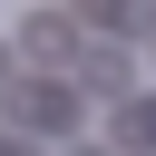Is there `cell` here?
Wrapping results in <instances>:
<instances>
[{"mask_svg": "<svg viewBox=\"0 0 156 156\" xmlns=\"http://www.w3.org/2000/svg\"><path fill=\"white\" fill-rule=\"evenodd\" d=\"M0 107H10L20 127H68V88H58V78H10Z\"/></svg>", "mask_w": 156, "mask_h": 156, "instance_id": "obj_1", "label": "cell"}, {"mask_svg": "<svg viewBox=\"0 0 156 156\" xmlns=\"http://www.w3.org/2000/svg\"><path fill=\"white\" fill-rule=\"evenodd\" d=\"M78 68H88V78H78V88H88V98H127V68H136V58H127V49H107V39H98V49H78Z\"/></svg>", "mask_w": 156, "mask_h": 156, "instance_id": "obj_2", "label": "cell"}, {"mask_svg": "<svg viewBox=\"0 0 156 156\" xmlns=\"http://www.w3.org/2000/svg\"><path fill=\"white\" fill-rule=\"evenodd\" d=\"M20 39H29V58H58V49H68V20H58V10H39Z\"/></svg>", "mask_w": 156, "mask_h": 156, "instance_id": "obj_3", "label": "cell"}, {"mask_svg": "<svg viewBox=\"0 0 156 156\" xmlns=\"http://www.w3.org/2000/svg\"><path fill=\"white\" fill-rule=\"evenodd\" d=\"M117 136H127V146H156V98H127V107H117Z\"/></svg>", "mask_w": 156, "mask_h": 156, "instance_id": "obj_4", "label": "cell"}, {"mask_svg": "<svg viewBox=\"0 0 156 156\" xmlns=\"http://www.w3.org/2000/svg\"><path fill=\"white\" fill-rule=\"evenodd\" d=\"M88 20H98V29H146V10H136V0H88Z\"/></svg>", "mask_w": 156, "mask_h": 156, "instance_id": "obj_5", "label": "cell"}, {"mask_svg": "<svg viewBox=\"0 0 156 156\" xmlns=\"http://www.w3.org/2000/svg\"><path fill=\"white\" fill-rule=\"evenodd\" d=\"M68 156H107V146H68Z\"/></svg>", "mask_w": 156, "mask_h": 156, "instance_id": "obj_6", "label": "cell"}, {"mask_svg": "<svg viewBox=\"0 0 156 156\" xmlns=\"http://www.w3.org/2000/svg\"><path fill=\"white\" fill-rule=\"evenodd\" d=\"M0 88H10V49H0Z\"/></svg>", "mask_w": 156, "mask_h": 156, "instance_id": "obj_7", "label": "cell"}]
</instances>
